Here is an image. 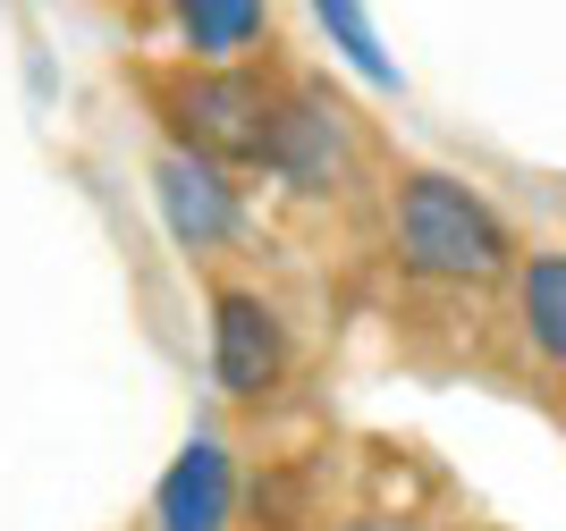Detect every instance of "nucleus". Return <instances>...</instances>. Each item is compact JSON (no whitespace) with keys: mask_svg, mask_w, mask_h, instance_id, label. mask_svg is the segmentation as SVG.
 <instances>
[{"mask_svg":"<svg viewBox=\"0 0 566 531\" xmlns=\"http://www.w3.org/2000/svg\"><path fill=\"white\" fill-rule=\"evenodd\" d=\"M389 236H398V262L431 287H491V278L516 270V236L465 178H440V169H406L398 194H389Z\"/></svg>","mask_w":566,"mask_h":531,"instance_id":"f257e3e1","label":"nucleus"},{"mask_svg":"<svg viewBox=\"0 0 566 531\" xmlns=\"http://www.w3.org/2000/svg\"><path fill=\"white\" fill-rule=\"evenodd\" d=\"M347 152H355V136H347V110L331 93H313V85L280 93V118H271V144H262L271 178L296 185V194H331L347 178Z\"/></svg>","mask_w":566,"mask_h":531,"instance_id":"20e7f679","label":"nucleus"},{"mask_svg":"<svg viewBox=\"0 0 566 531\" xmlns=\"http://www.w3.org/2000/svg\"><path fill=\"white\" fill-rule=\"evenodd\" d=\"M287 380V321L262 287H212V389L237 405H262V396Z\"/></svg>","mask_w":566,"mask_h":531,"instance_id":"7ed1b4c3","label":"nucleus"},{"mask_svg":"<svg viewBox=\"0 0 566 531\" xmlns=\"http://www.w3.org/2000/svg\"><path fill=\"white\" fill-rule=\"evenodd\" d=\"M322 9V25L338 34V51H347L355 68L373 76V85H389V60H380V43H373V25H364V0H313Z\"/></svg>","mask_w":566,"mask_h":531,"instance_id":"1a4fd4ad","label":"nucleus"},{"mask_svg":"<svg viewBox=\"0 0 566 531\" xmlns=\"http://www.w3.org/2000/svg\"><path fill=\"white\" fill-rule=\"evenodd\" d=\"M169 25L187 68H245V51L271 34V0H169Z\"/></svg>","mask_w":566,"mask_h":531,"instance_id":"0eeeda50","label":"nucleus"},{"mask_svg":"<svg viewBox=\"0 0 566 531\" xmlns=\"http://www.w3.org/2000/svg\"><path fill=\"white\" fill-rule=\"evenodd\" d=\"M229 514H237V464L212 431H195L153 489V531H229Z\"/></svg>","mask_w":566,"mask_h":531,"instance_id":"423d86ee","label":"nucleus"},{"mask_svg":"<svg viewBox=\"0 0 566 531\" xmlns=\"http://www.w3.org/2000/svg\"><path fill=\"white\" fill-rule=\"evenodd\" d=\"M153 110L169 118L178 152L195 161H245L262 169V144H271V118H280V85L254 68H178L153 85Z\"/></svg>","mask_w":566,"mask_h":531,"instance_id":"f03ea898","label":"nucleus"},{"mask_svg":"<svg viewBox=\"0 0 566 531\" xmlns=\"http://www.w3.org/2000/svg\"><path fill=\"white\" fill-rule=\"evenodd\" d=\"M153 203H161L169 236H178L187 254H212V245H229V236L245 229V203H237L229 169L195 161V152H178V144L153 161Z\"/></svg>","mask_w":566,"mask_h":531,"instance_id":"39448f33","label":"nucleus"},{"mask_svg":"<svg viewBox=\"0 0 566 531\" xmlns=\"http://www.w3.org/2000/svg\"><path fill=\"white\" fill-rule=\"evenodd\" d=\"M516 329L542 363L566 371V254H533L516 262Z\"/></svg>","mask_w":566,"mask_h":531,"instance_id":"6e6552de","label":"nucleus"}]
</instances>
